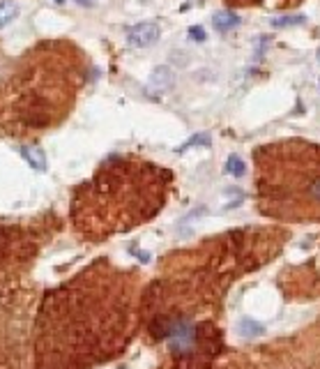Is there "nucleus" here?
<instances>
[{"instance_id": "9", "label": "nucleus", "mask_w": 320, "mask_h": 369, "mask_svg": "<svg viewBox=\"0 0 320 369\" xmlns=\"http://www.w3.org/2000/svg\"><path fill=\"white\" fill-rule=\"evenodd\" d=\"M226 173H231V176H235V178H242L244 173H247V164H244L237 155H231L228 160H226Z\"/></svg>"}, {"instance_id": "6", "label": "nucleus", "mask_w": 320, "mask_h": 369, "mask_svg": "<svg viewBox=\"0 0 320 369\" xmlns=\"http://www.w3.org/2000/svg\"><path fill=\"white\" fill-rule=\"evenodd\" d=\"M18 16V5L14 0H0V30L7 28Z\"/></svg>"}, {"instance_id": "2", "label": "nucleus", "mask_w": 320, "mask_h": 369, "mask_svg": "<svg viewBox=\"0 0 320 369\" xmlns=\"http://www.w3.org/2000/svg\"><path fill=\"white\" fill-rule=\"evenodd\" d=\"M159 35H161L159 26L152 24V21H143V24H136L134 28H129L127 42L134 48H145V46H152L159 40Z\"/></svg>"}, {"instance_id": "4", "label": "nucleus", "mask_w": 320, "mask_h": 369, "mask_svg": "<svg viewBox=\"0 0 320 369\" xmlns=\"http://www.w3.org/2000/svg\"><path fill=\"white\" fill-rule=\"evenodd\" d=\"M212 26H214V30H219V32H228V30H233V28H237V26H240V16H237L235 12H228V10H224V12L214 14Z\"/></svg>"}, {"instance_id": "14", "label": "nucleus", "mask_w": 320, "mask_h": 369, "mask_svg": "<svg viewBox=\"0 0 320 369\" xmlns=\"http://www.w3.org/2000/svg\"><path fill=\"white\" fill-rule=\"evenodd\" d=\"M55 2H65V0H55Z\"/></svg>"}, {"instance_id": "5", "label": "nucleus", "mask_w": 320, "mask_h": 369, "mask_svg": "<svg viewBox=\"0 0 320 369\" xmlns=\"http://www.w3.org/2000/svg\"><path fill=\"white\" fill-rule=\"evenodd\" d=\"M21 157H23L35 171H46V157H44V152L39 148L23 146V148H21Z\"/></svg>"}, {"instance_id": "10", "label": "nucleus", "mask_w": 320, "mask_h": 369, "mask_svg": "<svg viewBox=\"0 0 320 369\" xmlns=\"http://www.w3.org/2000/svg\"><path fill=\"white\" fill-rule=\"evenodd\" d=\"M194 146H210V134H194V136H191L189 141L180 146L178 152H184V150L194 148Z\"/></svg>"}, {"instance_id": "13", "label": "nucleus", "mask_w": 320, "mask_h": 369, "mask_svg": "<svg viewBox=\"0 0 320 369\" xmlns=\"http://www.w3.org/2000/svg\"><path fill=\"white\" fill-rule=\"evenodd\" d=\"M78 5H92V0H78Z\"/></svg>"}, {"instance_id": "3", "label": "nucleus", "mask_w": 320, "mask_h": 369, "mask_svg": "<svg viewBox=\"0 0 320 369\" xmlns=\"http://www.w3.org/2000/svg\"><path fill=\"white\" fill-rule=\"evenodd\" d=\"M171 86H173V70L171 67H166V65L154 67L152 74H150L148 88L152 90V92H166Z\"/></svg>"}, {"instance_id": "1", "label": "nucleus", "mask_w": 320, "mask_h": 369, "mask_svg": "<svg viewBox=\"0 0 320 369\" xmlns=\"http://www.w3.org/2000/svg\"><path fill=\"white\" fill-rule=\"evenodd\" d=\"M261 212L284 222H320V146L279 141L256 150Z\"/></svg>"}, {"instance_id": "12", "label": "nucleus", "mask_w": 320, "mask_h": 369, "mask_svg": "<svg viewBox=\"0 0 320 369\" xmlns=\"http://www.w3.org/2000/svg\"><path fill=\"white\" fill-rule=\"evenodd\" d=\"M233 2H237V5H244V2H251V0H233ZM284 2V0H281ZM286 2H300V0H286Z\"/></svg>"}, {"instance_id": "7", "label": "nucleus", "mask_w": 320, "mask_h": 369, "mask_svg": "<svg viewBox=\"0 0 320 369\" xmlns=\"http://www.w3.org/2000/svg\"><path fill=\"white\" fill-rule=\"evenodd\" d=\"M307 21L304 14H281V16L272 18L274 28H293V26H302Z\"/></svg>"}, {"instance_id": "8", "label": "nucleus", "mask_w": 320, "mask_h": 369, "mask_svg": "<svg viewBox=\"0 0 320 369\" xmlns=\"http://www.w3.org/2000/svg\"><path fill=\"white\" fill-rule=\"evenodd\" d=\"M237 328H240V332H242L244 337H258V334L265 332V328H263L261 323H256L254 318H242Z\"/></svg>"}, {"instance_id": "15", "label": "nucleus", "mask_w": 320, "mask_h": 369, "mask_svg": "<svg viewBox=\"0 0 320 369\" xmlns=\"http://www.w3.org/2000/svg\"><path fill=\"white\" fill-rule=\"evenodd\" d=\"M318 60H320V51H318Z\"/></svg>"}, {"instance_id": "11", "label": "nucleus", "mask_w": 320, "mask_h": 369, "mask_svg": "<svg viewBox=\"0 0 320 369\" xmlns=\"http://www.w3.org/2000/svg\"><path fill=\"white\" fill-rule=\"evenodd\" d=\"M189 37H191V40H196V42H203V40H205V30H203L201 26H191V28H189Z\"/></svg>"}]
</instances>
